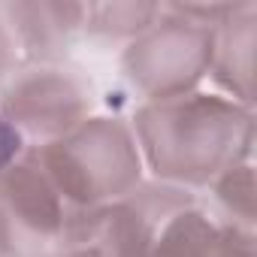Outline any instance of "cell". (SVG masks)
I'll return each mask as SVG.
<instances>
[{
	"label": "cell",
	"mask_w": 257,
	"mask_h": 257,
	"mask_svg": "<svg viewBox=\"0 0 257 257\" xmlns=\"http://www.w3.org/2000/svg\"><path fill=\"white\" fill-rule=\"evenodd\" d=\"M212 191L227 221L254 230V161L251 158L224 170L212 182Z\"/></svg>",
	"instance_id": "obj_9"
},
{
	"label": "cell",
	"mask_w": 257,
	"mask_h": 257,
	"mask_svg": "<svg viewBox=\"0 0 257 257\" xmlns=\"http://www.w3.org/2000/svg\"><path fill=\"white\" fill-rule=\"evenodd\" d=\"M70 218L34 152L0 173V257H58Z\"/></svg>",
	"instance_id": "obj_4"
},
{
	"label": "cell",
	"mask_w": 257,
	"mask_h": 257,
	"mask_svg": "<svg viewBox=\"0 0 257 257\" xmlns=\"http://www.w3.org/2000/svg\"><path fill=\"white\" fill-rule=\"evenodd\" d=\"M22 155H25V140L19 137L16 127L0 115V173L7 167H13Z\"/></svg>",
	"instance_id": "obj_11"
},
{
	"label": "cell",
	"mask_w": 257,
	"mask_h": 257,
	"mask_svg": "<svg viewBox=\"0 0 257 257\" xmlns=\"http://www.w3.org/2000/svg\"><path fill=\"white\" fill-rule=\"evenodd\" d=\"M161 16V7H143V4H103V7H85L82 28L103 37H140L155 19Z\"/></svg>",
	"instance_id": "obj_10"
},
{
	"label": "cell",
	"mask_w": 257,
	"mask_h": 257,
	"mask_svg": "<svg viewBox=\"0 0 257 257\" xmlns=\"http://www.w3.org/2000/svg\"><path fill=\"white\" fill-rule=\"evenodd\" d=\"M31 152L73 215L127 200L143 185V155L121 118H85L61 140Z\"/></svg>",
	"instance_id": "obj_2"
},
{
	"label": "cell",
	"mask_w": 257,
	"mask_h": 257,
	"mask_svg": "<svg viewBox=\"0 0 257 257\" xmlns=\"http://www.w3.org/2000/svg\"><path fill=\"white\" fill-rule=\"evenodd\" d=\"M88 112L91 85L55 64L19 70L0 91V115L16 127L25 143L40 140V146H46L61 140L88 118Z\"/></svg>",
	"instance_id": "obj_5"
},
{
	"label": "cell",
	"mask_w": 257,
	"mask_h": 257,
	"mask_svg": "<svg viewBox=\"0 0 257 257\" xmlns=\"http://www.w3.org/2000/svg\"><path fill=\"white\" fill-rule=\"evenodd\" d=\"M134 194L127 200L73 215L58 257H149L158 227L170 212L188 203V197Z\"/></svg>",
	"instance_id": "obj_6"
},
{
	"label": "cell",
	"mask_w": 257,
	"mask_h": 257,
	"mask_svg": "<svg viewBox=\"0 0 257 257\" xmlns=\"http://www.w3.org/2000/svg\"><path fill=\"white\" fill-rule=\"evenodd\" d=\"M149 257H257L254 230L185 203L164 218Z\"/></svg>",
	"instance_id": "obj_7"
},
{
	"label": "cell",
	"mask_w": 257,
	"mask_h": 257,
	"mask_svg": "<svg viewBox=\"0 0 257 257\" xmlns=\"http://www.w3.org/2000/svg\"><path fill=\"white\" fill-rule=\"evenodd\" d=\"M131 131L143 167L179 188L212 185L224 170L254 155V115L224 94L191 91L143 103Z\"/></svg>",
	"instance_id": "obj_1"
},
{
	"label": "cell",
	"mask_w": 257,
	"mask_h": 257,
	"mask_svg": "<svg viewBox=\"0 0 257 257\" xmlns=\"http://www.w3.org/2000/svg\"><path fill=\"white\" fill-rule=\"evenodd\" d=\"M16 58H19V40L10 25V19H0V79L16 73Z\"/></svg>",
	"instance_id": "obj_12"
},
{
	"label": "cell",
	"mask_w": 257,
	"mask_h": 257,
	"mask_svg": "<svg viewBox=\"0 0 257 257\" xmlns=\"http://www.w3.org/2000/svg\"><path fill=\"white\" fill-rule=\"evenodd\" d=\"M215 25L200 22L179 7H161V16L131 40L121 67L143 103L170 100L197 91L209 76Z\"/></svg>",
	"instance_id": "obj_3"
},
{
	"label": "cell",
	"mask_w": 257,
	"mask_h": 257,
	"mask_svg": "<svg viewBox=\"0 0 257 257\" xmlns=\"http://www.w3.org/2000/svg\"><path fill=\"white\" fill-rule=\"evenodd\" d=\"M257 10L254 4L230 7L227 16L215 25V46H212V67L209 76L218 82L224 97L251 109L254 94V31Z\"/></svg>",
	"instance_id": "obj_8"
}]
</instances>
